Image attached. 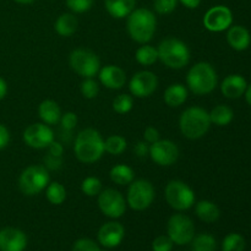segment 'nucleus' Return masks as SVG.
I'll list each match as a JSON object with an SVG mask.
<instances>
[{"instance_id": "obj_1", "label": "nucleus", "mask_w": 251, "mask_h": 251, "mask_svg": "<svg viewBox=\"0 0 251 251\" xmlns=\"http://www.w3.org/2000/svg\"><path fill=\"white\" fill-rule=\"evenodd\" d=\"M74 151L82 163H95L104 153V140L97 130L87 127L76 136Z\"/></svg>"}, {"instance_id": "obj_2", "label": "nucleus", "mask_w": 251, "mask_h": 251, "mask_svg": "<svg viewBox=\"0 0 251 251\" xmlns=\"http://www.w3.org/2000/svg\"><path fill=\"white\" fill-rule=\"evenodd\" d=\"M157 20L153 12L145 7L135 9L127 17V32L135 42L146 44L156 32Z\"/></svg>"}, {"instance_id": "obj_3", "label": "nucleus", "mask_w": 251, "mask_h": 251, "mask_svg": "<svg viewBox=\"0 0 251 251\" xmlns=\"http://www.w3.org/2000/svg\"><path fill=\"white\" fill-rule=\"evenodd\" d=\"M211 126L210 113L201 107H190L184 110L179 119L180 131L186 139L198 140L206 135Z\"/></svg>"}, {"instance_id": "obj_4", "label": "nucleus", "mask_w": 251, "mask_h": 251, "mask_svg": "<svg viewBox=\"0 0 251 251\" xmlns=\"http://www.w3.org/2000/svg\"><path fill=\"white\" fill-rule=\"evenodd\" d=\"M217 74L213 66L206 61L195 64L186 75L189 90L198 96L211 93L217 86Z\"/></svg>"}, {"instance_id": "obj_5", "label": "nucleus", "mask_w": 251, "mask_h": 251, "mask_svg": "<svg viewBox=\"0 0 251 251\" xmlns=\"http://www.w3.org/2000/svg\"><path fill=\"white\" fill-rule=\"evenodd\" d=\"M158 59L169 69H183L190 60V50L183 41L178 38H166L159 43Z\"/></svg>"}, {"instance_id": "obj_6", "label": "nucleus", "mask_w": 251, "mask_h": 251, "mask_svg": "<svg viewBox=\"0 0 251 251\" xmlns=\"http://www.w3.org/2000/svg\"><path fill=\"white\" fill-rule=\"evenodd\" d=\"M49 184V173L43 166H29L19 178V188L22 194L33 196L43 191Z\"/></svg>"}, {"instance_id": "obj_7", "label": "nucleus", "mask_w": 251, "mask_h": 251, "mask_svg": "<svg viewBox=\"0 0 251 251\" xmlns=\"http://www.w3.org/2000/svg\"><path fill=\"white\" fill-rule=\"evenodd\" d=\"M166 200L172 208L176 211H186L195 202V193L181 180H171L166 186Z\"/></svg>"}, {"instance_id": "obj_8", "label": "nucleus", "mask_w": 251, "mask_h": 251, "mask_svg": "<svg viewBox=\"0 0 251 251\" xmlns=\"http://www.w3.org/2000/svg\"><path fill=\"white\" fill-rule=\"evenodd\" d=\"M154 200V188L151 181L139 179L130 183L126 201L134 211H145L152 205Z\"/></svg>"}, {"instance_id": "obj_9", "label": "nucleus", "mask_w": 251, "mask_h": 251, "mask_svg": "<svg viewBox=\"0 0 251 251\" xmlns=\"http://www.w3.org/2000/svg\"><path fill=\"white\" fill-rule=\"evenodd\" d=\"M167 233L176 245H186L195 237V226L191 218L183 213L173 215L167 225Z\"/></svg>"}, {"instance_id": "obj_10", "label": "nucleus", "mask_w": 251, "mask_h": 251, "mask_svg": "<svg viewBox=\"0 0 251 251\" xmlns=\"http://www.w3.org/2000/svg\"><path fill=\"white\" fill-rule=\"evenodd\" d=\"M69 63H70L71 69L77 75L85 78L96 76L100 68V61L97 54L88 49H75L71 51L69 56Z\"/></svg>"}, {"instance_id": "obj_11", "label": "nucleus", "mask_w": 251, "mask_h": 251, "mask_svg": "<svg viewBox=\"0 0 251 251\" xmlns=\"http://www.w3.org/2000/svg\"><path fill=\"white\" fill-rule=\"evenodd\" d=\"M98 206L103 215L109 218H120L126 211V202L115 189H105L98 194Z\"/></svg>"}, {"instance_id": "obj_12", "label": "nucleus", "mask_w": 251, "mask_h": 251, "mask_svg": "<svg viewBox=\"0 0 251 251\" xmlns=\"http://www.w3.org/2000/svg\"><path fill=\"white\" fill-rule=\"evenodd\" d=\"M24 141L32 149H47L54 141V132L44 123H34L24 131Z\"/></svg>"}, {"instance_id": "obj_13", "label": "nucleus", "mask_w": 251, "mask_h": 251, "mask_svg": "<svg viewBox=\"0 0 251 251\" xmlns=\"http://www.w3.org/2000/svg\"><path fill=\"white\" fill-rule=\"evenodd\" d=\"M150 157L158 166L169 167L178 159L179 149L171 140H158L150 145Z\"/></svg>"}, {"instance_id": "obj_14", "label": "nucleus", "mask_w": 251, "mask_h": 251, "mask_svg": "<svg viewBox=\"0 0 251 251\" xmlns=\"http://www.w3.org/2000/svg\"><path fill=\"white\" fill-rule=\"evenodd\" d=\"M158 86V78L152 71H139L131 77L129 83L130 92L137 98L150 97Z\"/></svg>"}, {"instance_id": "obj_15", "label": "nucleus", "mask_w": 251, "mask_h": 251, "mask_svg": "<svg viewBox=\"0 0 251 251\" xmlns=\"http://www.w3.org/2000/svg\"><path fill=\"white\" fill-rule=\"evenodd\" d=\"M233 14L225 5H217L208 10L203 17V25L211 32H222L230 27Z\"/></svg>"}, {"instance_id": "obj_16", "label": "nucleus", "mask_w": 251, "mask_h": 251, "mask_svg": "<svg viewBox=\"0 0 251 251\" xmlns=\"http://www.w3.org/2000/svg\"><path fill=\"white\" fill-rule=\"evenodd\" d=\"M125 237V229L122 223L107 222L98 230V242L104 248H117Z\"/></svg>"}, {"instance_id": "obj_17", "label": "nucleus", "mask_w": 251, "mask_h": 251, "mask_svg": "<svg viewBox=\"0 0 251 251\" xmlns=\"http://www.w3.org/2000/svg\"><path fill=\"white\" fill-rule=\"evenodd\" d=\"M27 247V237L21 229L6 227L0 230V251H24Z\"/></svg>"}, {"instance_id": "obj_18", "label": "nucleus", "mask_w": 251, "mask_h": 251, "mask_svg": "<svg viewBox=\"0 0 251 251\" xmlns=\"http://www.w3.org/2000/svg\"><path fill=\"white\" fill-rule=\"evenodd\" d=\"M100 81L109 90H120L126 82V74L117 65H107L100 69Z\"/></svg>"}, {"instance_id": "obj_19", "label": "nucleus", "mask_w": 251, "mask_h": 251, "mask_svg": "<svg viewBox=\"0 0 251 251\" xmlns=\"http://www.w3.org/2000/svg\"><path fill=\"white\" fill-rule=\"evenodd\" d=\"M248 87L247 80L242 75H229L221 83V91L223 96L230 100L242 97Z\"/></svg>"}, {"instance_id": "obj_20", "label": "nucleus", "mask_w": 251, "mask_h": 251, "mask_svg": "<svg viewBox=\"0 0 251 251\" xmlns=\"http://www.w3.org/2000/svg\"><path fill=\"white\" fill-rule=\"evenodd\" d=\"M228 44L238 51L245 50L250 46L251 37L249 31L243 26H233L228 29Z\"/></svg>"}, {"instance_id": "obj_21", "label": "nucleus", "mask_w": 251, "mask_h": 251, "mask_svg": "<svg viewBox=\"0 0 251 251\" xmlns=\"http://www.w3.org/2000/svg\"><path fill=\"white\" fill-rule=\"evenodd\" d=\"M136 0H104L108 14L114 19H124L135 10Z\"/></svg>"}, {"instance_id": "obj_22", "label": "nucleus", "mask_w": 251, "mask_h": 251, "mask_svg": "<svg viewBox=\"0 0 251 251\" xmlns=\"http://www.w3.org/2000/svg\"><path fill=\"white\" fill-rule=\"evenodd\" d=\"M38 114L42 122L47 125L58 124L63 115L58 103L51 100H46L39 104Z\"/></svg>"}, {"instance_id": "obj_23", "label": "nucleus", "mask_w": 251, "mask_h": 251, "mask_svg": "<svg viewBox=\"0 0 251 251\" xmlns=\"http://www.w3.org/2000/svg\"><path fill=\"white\" fill-rule=\"evenodd\" d=\"M188 98V90L181 83H173L164 91V102L172 108L180 107Z\"/></svg>"}, {"instance_id": "obj_24", "label": "nucleus", "mask_w": 251, "mask_h": 251, "mask_svg": "<svg viewBox=\"0 0 251 251\" xmlns=\"http://www.w3.org/2000/svg\"><path fill=\"white\" fill-rule=\"evenodd\" d=\"M196 216L206 223H213L220 218L221 211L215 202L208 200H202L196 203Z\"/></svg>"}, {"instance_id": "obj_25", "label": "nucleus", "mask_w": 251, "mask_h": 251, "mask_svg": "<svg viewBox=\"0 0 251 251\" xmlns=\"http://www.w3.org/2000/svg\"><path fill=\"white\" fill-rule=\"evenodd\" d=\"M77 19L75 15L70 14V12H65V14L60 15L56 19L55 24H54V28H55L56 33L60 34L63 37H70L77 29Z\"/></svg>"}, {"instance_id": "obj_26", "label": "nucleus", "mask_w": 251, "mask_h": 251, "mask_svg": "<svg viewBox=\"0 0 251 251\" xmlns=\"http://www.w3.org/2000/svg\"><path fill=\"white\" fill-rule=\"evenodd\" d=\"M110 179L113 183L118 184V185H129L130 183L134 181L135 173L132 171L131 167L126 166V164H118L110 169Z\"/></svg>"}, {"instance_id": "obj_27", "label": "nucleus", "mask_w": 251, "mask_h": 251, "mask_svg": "<svg viewBox=\"0 0 251 251\" xmlns=\"http://www.w3.org/2000/svg\"><path fill=\"white\" fill-rule=\"evenodd\" d=\"M233 118H234V113L226 104L216 105L210 113L211 123L218 125V126H226L232 122Z\"/></svg>"}, {"instance_id": "obj_28", "label": "nucleus", "mask_w": 251, "mask_h": 251, "mask_svg": "<svg viewBox=\"0 0 251 251\" xmlns=\"http://www.w3.org/2000/svg\"><path fill=\"white\" fill-rule=\"evenodd\" d=\"M217 242L215 237L208 233L195 235L191 240V251H216Z\"/></svg>"}, {"instance_id": "obj_29", "label": "nucleus", "mask_w": 251, "mask_h": 251, "mask_svg": "<svg viewBox=\"0 0 251 251\" xmlns=\"http://www.w3.org/2000/svg\"><path fill=\"white\" fill-rule=\"evenodd\" d=\"M135 58H136L137 63L141 64V65L150 66L158 60V51H157V48H154V47L144 44V46L140 47L136 50Z\"/></svg>"}, {"instance_id": "obj_30", "label": "nucleus", "mask_w": 251, "mask_h": 251, "mask_svg": "<svg viewBox=\"0 0 251 251\" xmlns=\"http://www.w3.org/2000/svg\"><path fill=\"white\" fill-rule=\"evenodd\" d=\"M46 189L47 200L53 205H61L66 200V189L58 181L48 184Z\"/></svg>"}, {"instance_id": "obj_31", "label": "nucleus", "mask_w": 251, "mask_h": 251, "mask_svg": "<svg viewBox=\"0 0 251 251\" xmlns=\"http://www.w3.org/2000/svg\"><path fill=\"white\" fill-rule=\"evenodd\" d=\"M126 140L123 136H120V135H112V136H109L104 141V150L108 153L114 154V156L122 154L126 150Z\"/></svg>"}, {"instance_id": "obj_32", "label": "nucleus", "mask_w": 251, "mask_h": 251, "mask_svg": "<svg viewBox=\"0 0 251 251\" xmlns=\"http://www.w3.org/2000/svg\"><path fill=\"white\" fill-rule=\"evenodd\" d=\"M245 239L239 233H230L223 239L222 251H244Z\"/></svg>"}, {"instance_id": "obj_33", "label": "nucleus", "mask_w": 251, "mask_h": 251, "mask_svg": "<svg viewBox=\"0 0 251 251\" xmlns=\"http://www.w3.org/2000/svg\"><path fill=\"white\" fill-rule=\"evenodd\" d=\"M81 190L85 195L87 196H98V194L102 191V183L96 176H87L83 179L82 184H81Z\"/></svg>"}, {"instance_id": "obj_34", "label": "nucleus", "mask_w": 251, "mask_h": 251, "mask_svg": "<svg viewBox=\"0 0 251 251\" xmlns=\"http://www.w3.org/2000/svg\"><path fill=\"white\" fill-rule=\"evenodd\" d=\"M132 105H134L132 97L129 95H125V93L124 95H119L113 100V109L117 113H119V114L129 113L132 109Z\"/></svg>"}, {"instance_id": "obj_35", "label": "nucleus", "mask_w": 251, "mask_h": 251, "mask_svg": "<svg viewBox=\"0 0 251 251\" xmlns=\"http://www.w3.org/2000/svg\"><path fill=\"white\" fill-rule=\"evenodd\" d=\"M98 92H100V86H98L97 81L93 80L92 77L85 78V81L81 83V93L87 100L97 97Z\"/></svg>"}, {"instance_id": "obj_36", "label": "nucleus", "mask_w": 251, "mask_h": 251, "mask_svg": "<svg viewBox=\"0 0 251 251\" xmlns=\"http://www.w3.org/2000/svg\"><path fill=\"white\" fill-rule=\"evenodd\" d=\"M178 0H154L153 7L158 14L168 15L176 9Z\"/></svg>"}, {"instance_id": "obj_37", "label": "nucleus", "mask_w": 251, "mask_h": 251, "mask_svg": "<svg viewBox=\"0 0 251 251\" xmlns=\"http://www.w3.org/2000/svg\"><path fill=\"white\" fill-rule=\"evenodd\" d=\"M93 0H66L69 9L76 14H82L92 7Z\"/></svg>"}, {"instance_id": "obj_38", "label": "nucleus", "mask_w": 251, "mask_h": 251, "mask_svg": "<svg viewBox=\"0 0 251 251\" xmlns=\"http://www.w3.org/2000/svg\"><path fill=\"white\" fill-rule=\"evenodd\" d=\"M73 251H102L98 244L88 238H81L76 240L73 247Z\"/></svg>"}, {"instance_id": "obj_39", "label": "nucleus", "mask_w": 251, "mask_h": 251, "mask_svg": "<svg viewBox=\"0 0 251 251\" xmlns=\"http://www.w3.org/2000/svg\"><path fill=\"white\" fill-rule=\"evenodd\" d=\"M174 243L172 242L168 235H159L152 242V250L153 251H172Z\"/></svg>"}, {"instance_id": "obj_40", "label": "nucleus", "mask_w": 251, "mask_h": 251, "mask_svg": "<svg viewBox=\"0 0 251 251\" xmlns=\"http://www.w3.org/2000/svg\"><path fill=\"white\" fill-rule=\"evenodd\" d=\"M60 123L61 126H63V130L71 132L75 129L76 125H77V117H76L75 113L68 112L65 113V114L61 115Z\"/></svg>"}, {"instance_id": "obj_41", "label": "nucleus", "mask_w": 251, "mask_h": 251, "mask_svg": "<svg viewBox=\"0 0 251 251\" xmlns=\"http://www.w3.org/2000/svg\"><path fill=\"white\" fill-rule=\"evenodd\" d=\"M44 164H46L47 169H50V171H56V169L61 168V164H63V159L61 157L53 156V154L48 153L44 157Z\"/></svg>"}, {"instance_id": "obj_42", "label": "nucleus", "mask_w": 251, "mask_h": 251, "mask_svg": "<svg viewBox=\"0 0 251 251\" xmlns=\"http://www.w3.org/2000/svg\"><path fill=\"white\" fill-rule=\"evenodd\" d=\"M144 139H145V141L150 145L153 144V142H156V141H158L159 140L158 130L153 126L146 127V130H145V132H144Z\"/></svg>"}, {"instance_id": "obj_43", "label": "nucleus", "mask_w": 251, "mask_h": 251, "mask_svg": "<svg viewBox=\"0 0 251 251\" xmlns=\"http://www.w3.org/2000/svg\"><path fill=\"white\" fill-rule=\"evenodd\" d=\"M134 152L137 157H140V158L150 156V144H147L146 141H139L135 145Z\"/></svg>"}, {"instance_id": "obj_44", "label": "nucleus", "mask_w": 251, "mask_h": 251, "mask_svg": "<svg viewBox=\"0 0 251 251\" xmlns=\"http://www.w3.org/2000/svg\"><path fill=\"white\" fill-rule=\"evenodd\" d=\"M10 141V132L2 124H0V150L5 149Z\"/></svg>"}, {"instance_id": "obj_45", "label": "nucleus", "mask_w": 251, "mask_h": 251, "mask_svg": "<svg viewBox=\"0 0 251 251\" xmlns=\"http://www.w3.org/2000/svg\"><path fill=\"white\" fill-rule=\"evenodd\" d=\"M48 150H49V153L53 154V156H56V157H61L64 153L63 145L59 144V142H56V141L51 142V144L48 146Z\"/></svg>"}, {"instance_id": "obj_46", "label": "nucleus", "mask_w": 251, "mask_h": 251, "mask_svg": "<svg viewBox=\"0 0 251 251\" xmlns=\"http://www.w3.org/2000/svg\"><path fill=\"white\" fill-rule=\"evenodd\" d=\"M179 1L188 9H196L201 4V0H179Z\"/></svg>"}, {"instance_id": "obj_47", "label": "nucleus", "mask_w": 251, "mask_h": 251, "mask_svg": "<svg viewBox=\"0 0 251 251\" xmlns=\"http://www.w3.org/2000/svg\"><path fill=\"white\" fill-rule=\"evenodd\" d=\"M6 93H7L6 81H5L2 77H0V100H4V97L6 96Z\"/></svg>"}, {"instance_id": "obj_48", "label": "nucleus", "mask_w": 251, "mask_h": 251, "mask_svg": "<svg viewBox=\"0 0 251 251\" xmlns=\"http://www.w3.org/2000/svg\"><path fill=\"white\" fill-rule=\"evenodd\" d=\"M244 95H245V100H247L248 104H249L250 107H251V85L248 86L247 91H245Z\"/></svg>"}, {"instance_id": "obj_49", "label": "nucleus", "mask_w": 251, "mask_h": 251, "mask_svg": "<svg viewBox=\"0 0 251 251\" xmlns=\"http://www.w3.org/2000/svg\"><path fill=\"white\" fill-rule=\"evenodd\" d=\"M15 1L19 2V4H31L34 0H15Z\"/></svg>"}]
</instances>
